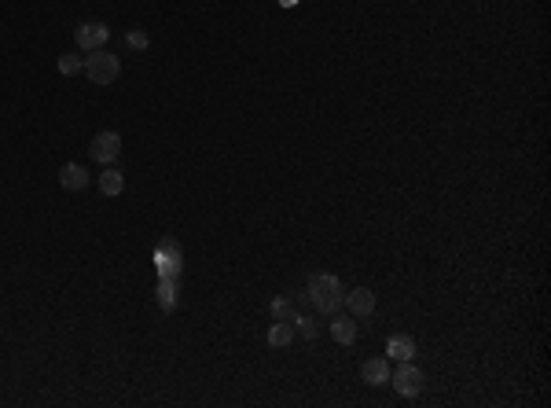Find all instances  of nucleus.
I'll return each instance as SVG.
<instances>
[{
    "label": "nucleus",
    "mask_w": 551,
    "mask_h": 408,
    "mask_svg": "<svg viewBox=\"0 0 551 408\" xmlns=\"http://www.w3.org/2000/svg\"><path fill=\"white\" fill-rule=\"evenodd\" d=\"M309 302L320 309V313H338L342 309V298H346V291H342V284H338V276H327V272H320V276H312L309 280Z\"/></svg>",
    "instance_id": "f257e3e1"
},
{
    "label": "nucleus",
    "mask_w": 551,
    "mask_h": 408,
    "mask_svg": "<svg viewBox=\"0 0 551 408\" xmlns=\"http://www.w3.org/2000/svg\"><path fill=\"white\" fill-rule=\"evenodd\" d=\"M84 74H89V81H92V85L107 89V85H114V81H118V74H121V59H118V55H111L107 48H96V52L84 55Z\"/></svg>",
    "instance_id": "f03ea898"
},
{
    "label": "nucleus",
    "mask_w": 551,
    "mask_h": 408,
    "mask_svg": "<svg viewBox=\"0 0 551 408\" xmlns=\"http://www.w3.org/2000/svg\"><path fill=\"white\" fill-rule=\"evenodd\" d=\"M390 379H393V386H397L400 397H419V394H422V382H427V379H422V372L415 368L412 360H400V368L390 372Z\"/></svg>",
    "instance_id": "7ed1b4c3"
},
{
    "label": "nucleus",
    "mask_w": 551,
    "mask_h": 408,
    "mask_svg": "<svg viewBox=\"0 0 551 408\" xmlns=\"http://www.w3.org/2000/svg\"><path fill=\"white\" fill-rule=\"evenodd\" d=\"M89 155L103 166H111L118 155H121V136L114 133V129H107V133H96L92 144H89Z\"/></svg>",
    "instance_id": "20e7f679"
},
{
    "label": "nucleus",
    "mask_w": 551,
    "mask_h": 408,
    "mask_svg": "<svg viewBox=\"0 0 551 408\" xmlns=\"http://www.w3.org/2000/svg\"><path fill=\"white\" fill-rule=\"evenodd\" d=\"M74 41H77L81 52H96V48H103L111 41V30L103 26V23H81L77 33H74Z\"/></svg>",
    "instance_id": "39448f33"
},
{
    "label": "nucleus",
    "mask_w": 551,
    "mask_h": 408,
    "mask_svg": "<svg viewBox=\"0 0 551 408\" xmlns=\"http://www.w3.org/2000/svg\"><path fill=\"white\" fill-rule=\"evenodd\" d=\"M155 265L162 280H180V247L177 243H162L155 254Z\"/></svg>",
    "instance_id": "423d86ee"
},
{
    "label": "nucleus",
    "mask_w": 551,
    "mask_h": 408,
    "mask_svg": "<svg viewBox=\"0 0 551 408\" xmlns=\"http://www.w3.org/2000/svg\"><path fill=\"white\" fill-rule=\"evenodd\" d=\"M342 306L353 313V316H371L375 313V294L368 287H353L346 298H342Z\"/></svg>",
    "instance_id": "0eeeda50"
},
{
    "label": "nucleus",
    "mask_w": 551,
    "mask_h": 408,
    "mask_svg": "<svg viewBox=\"0 0 551 408\" xmlns=\"http://www.w3.org/2000/svg\"><path fill=\"white\" fill-rule=\"evenodd\" d=\"M59 188H67V191H81V188H89V169L77 166V162H67L59 169Z\"/></svg>",
    "instance_id": "6e6552de"
},
{
    "label": "nucleus",
    "mask_w": 551,
    "mask_h": 408,
    "mask_svg": "<svg viewBox=\"0 0 551 408\" xmlns=\"http://www.w3.org/2000/svg\"><path fill=\"white\" fill-rule=\"evenodd\" d=\"M360 375H364L368 386H383V382H390V364H386L383 357H371V360H364Z\"/></svg>",
    "instance_id": "1a4fd4ad"
},
{
    "label": "nucleus",
    "mask_w": 551,
    "mask_h": 408,
    "mask_svg": "<svg viewBox=\"0 0 551 408\" xmlns=\"http://www.w3.org/2000/svg\"><path fill=\"white\" fill-rule=\"evenodd\" d=\"M331 335H334V342H342V346H353V342H356V324H353V316H334V320H331Z\"/></svg>",
    "instance_id": "9d476101"
},
{
    "label": "nucleus",
    "mask_w": 551,
    "mask_h": 408,
    "mask_svg": "<svg viewBox=\"0 0 551 408\" xmlns=\"http://www.w3.org/2000/svg\"><path fill=\"white\" fill-rule=\"evenodd\" d=\"M155 298H158V306H162L165 313H173V309H177V302H180V280H162Z\"/></svg>",
    "instance_id": "9b49d317"
},
{
    "label": "nucleus",
    "mask_w": 551,
    "mask_h": 408,
    "mask_svg": "<svg viewBox=\"0 0 551 408\" xmlns=\"http://www.w3.org/2000/svg\"><path fill=\"white\" fill-rule=\"evenodd\" d=\"M386 353H390L393 360H412V357H415V342H412L408 335H390Z\"/></svg>",
    "instance_id": "f8f14e48"
},
{
    "label": "nucleus",
    "mask_w": 551,
    "mask_h": 408,
    "mask_svg": "<svg viewBox=\"0 0 551 408\" xmlns=\"http://www.w3.org/2000/svg\"><path fill=\"white\" fill-rule=\"evenodd\" d=\"M99 191H103V195H111V199H114V195H121V191H125V177L118 173V169H111V166H107V169L99 173Z\"/></svg>",
    "instance_id": "ddd939ff"
},
{
    "label": "nucleus",
    "mask_w": 551,
    "mask_h": 408,
    "mask_svg": "<svg viewBox=\"0 0 551 408\" xmlns=\"http://www.w3.org/2000/svg\"><path fill=\"white\" fill-rule=\"evenodd\" d=\"M290 338H294V324H287V320H276L268 328V346H276V350H283Z\"/></svg>",
    "instance_id": "4468645a"
},
{
    "label": "nucleus",
    "mask_w": 551,
    "mask_h": 408,
    "mask_svg": "<svg viewBox=\"0 0 551 408\" xmlns=\"http://www.w3.org/2000/svg\"><path fill=\"white\" fill-rule=\"evenodd\" d=\"M81 70H84V59H81V55H74V52L59 55V74H62V77H74V74H81Z\"/></svg>",
    "instance_id": "2eb2a0df"
},
{
    "label": "nucleus",
    "mask_w": 551,
    "mask_h": 408,
    "mask_svg": "<svg viewBox=\"0 0 551 408\" xmlns=\"http://www.w3.org/2000/svg\"><path fill=\"white\" fill-rule=\"evenodd\" d=\"M272 316L294 324V316H298V313H294V302H287V298H276V302H272Z\"/></svg>",
    "instance_id": "dca6fc26"
},
{
    "label": "nucleus",
    "mask_w": 551,
    "mask_h": 408,
    "mask_svg": "<svg viewBox=\"0 0 551 408\" xmlns=\"http://www.w3.org/2000/svg\"><path fill=\"white\" fill-rule=\"evenodd\" d=\"M125 45L136 48V52H143L147 45H151V37H147V30H129V33H125Z\"/></svg>",
    "instance_id": "f3484780"
},
{
    "label": "nucleus",
    "mask_w": 551,
    "mask_h": 408,
    "mask_svg": "<svg viewBox=\"0 0 551 408\" xmlns=\"http://www.w3.org/2000/svg\"><path fill=\"white\" fill-rule=\"evenodd\" d=\"M294 324H298L302 338H316V320L312 316H294Z\"/></svg>",
    "instance_id": "a211bd4d"
},
{
    "label": "nucleus",
    "mask_w": 551,
    "mask_h": 408,
    "mask_svg": "<svg viewBox=\"0 0 551 408\" xmlns=\"http://www.w3.org/2000/svg\"><path fill=\"white\" fill-rule=\"evenodd\" d=\"M280 4H283V8H298V4H302V0H280Z\"/></svg>",
    "instance_id": "6ab92c4d"
}]
</instances>
